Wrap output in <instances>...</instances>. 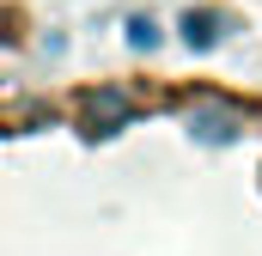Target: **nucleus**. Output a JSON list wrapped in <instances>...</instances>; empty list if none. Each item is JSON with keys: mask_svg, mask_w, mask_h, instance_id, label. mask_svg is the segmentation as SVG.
Here are the masks:
<instances>
[{"mask_svg": "<svg viewBox=\"0 0 262 256\" xmlns=\"http://www.w3.org/2000/svg\"><path fill=\"white\" fill-rule=\"evenodd\" d=\"M85 116H92V122H122V116H134V98L122 92V86L85 92Z\"/></svg>", "mask_w": 262, "mask_h": 256, "instance_id": "1", "label": "nucleus"}]
</instances>
